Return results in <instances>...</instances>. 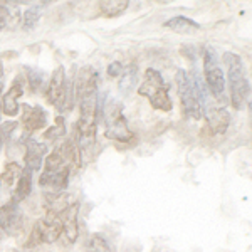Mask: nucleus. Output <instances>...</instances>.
<instances>
[{
	"label": "nucleus",
	"instance_id": "6e6552de",
	"mask_svg": "<svg viewBox=\"0 0 252 252\" xmlns=\"http://www.w3.org/2000/svg\"><path fill=\"white\" fill-rule=\"evenodd\" d=\"M24 94V88L20 79H15L12 83V86L9 91L5 93L3 96H0V111H3L5 115L9 116H15L19 111V103L17 99Z\"/></svg>",
	"mask_w": 252,
	"mask_h": 252
},
{
	"label": "nucleus",
	"instance_id": "6ab92c4d",
	"mask_svg": "<svg viewBox=\"0 0 252 252\" xmlns=\"http://www.w3.org/2000/svg\"><path fill=\"white\" fill-rule=\"evenodd\" d=\"M31 190H32V172L24 170L20 178L17 180V187H15V190H14V202L19 204V202L26 200L31 195Z\"/></svg>",
	"mask_w": 252,
	"mask_h": 252
},
{
	"label": "nucleus",
	"instance_id": "f03ea898",
	"mask_svg": "<svg viewBox=\"0 0 252 252\" xmlns=\"http://www.w3.org/2000/svg\"><path fill=\"white\" fill-rule=\"evenodd\" d=\"M175 81H177L178 96L182 99L185 115H189L193 120H202L204 104H202L200 97L197 94V89H195L193 76L187 74V71H184V69H178L177 74H175Z\"/></svg>",
	"mask_w": 252,
	"mask_h": 252
},
{
	"label": "nucleus",
	"instance_id": "a211bd4d",
	"mask_svg": "<svg viewBox=\"0 0 252 252\" xmlns=\"http://www.w3.org/2000/svg\"><path fill=\"white\" fill-rule=\"evenodd\" d=\"M136 81H138V67L135 64H129L123 69L121 72V79L118 83V88L123 94H129V93L135 89L136 86Z\"/></svg>",
	"mask_w": 252,
	"mask_h": 252
},
{
	"label": "nucleus",
	"instance_id": "9b49d317",
	"mask_svg": "<svg viewBox=\"0 0 252 252\" xmlns=\"http://www.w3.org/2000/svg\"><path fill=\"white\" fill-rule=\"evenodd\" d=\"M69 173H71L69 166H64L58 172H44L39 178V184L40 187H51L54 193H59L69 184Z\"/></svg>",
	"mask_w": 252,
	"mask_h": 252
},
{
	"label": "nucleus",
	"instance_id": "39448f33",
	"mask_svg": "<svg viewBox=\"0 0 252 252\" xmlns=\"http://www.w3.org/2000/svg\"><path fill=\"white\" fill-rule=\"evenodd\" d=\"M74 83V91H76V99H86V97L96 96L97 93V72L93 67H83L76 76Z\"/></svg>",
	"mask_w": 252,
	"mask_h": 252
},
{
	"label": "nucleus",
	"instance_id": "5701e85b",
	"mask_svg": "<svg viewBox=\"0 0 252 252\" xmlns=\"http://www.w3.org/2000/svg\"><path fill=\"white\" fill-rule=\"evenodd\" d=\"M22 172H24L22 166L19 163H15V161H10V163H7V166L3 168V173H2V177H0V180H2L7 187H10L19 180ZM2 182H0V184H2Z\"/></svg>",
	"mask_w": 252,
	"mask_h": 252
},
{
	"label": "nucleus",
	"instance_id": "2eb2a0df",
	"mask_svg": "<svg viewBox=\"0 0 252 252\" xmlns=\"http://www.w3.org/2000/svg\"><path fill=\"white\" fill-rule=\"evenodd\" d=\"M59 152L64 158V163L69 165V170H71V166L74 170L79 168L81 166V148H79L78 141H76V136L72 138V140L64 141V143L61 145Z\"/></svg>",
	"mask_w": 252,
	"mask_h": 252
},
{
	"label": "nucleus",
	"instance_id": "b1692460",
	"mask_svg": "<svg viewBox=\"0 0 252 252\" xmlns=\"http://www.w3.org/2000/svg\"><path fill=\"white\" fill-rule=\"evenodd\" d=\"M66 163H64V158L61 155L59 148H56L51 155H47L46 158V170L44 172H58V170L64 168Z\"/></svg>",
	"mask_w": 252,
	"mask_h": 252
},
{
	"label": "nucleus",
	"instance_id": "473e14b6",
	"mask_svg": "<svg viewBox=\"0 0 252 252\" xmlns=\"http://www.w3.org/2000/svg\"><path fill=\"white\" fill-rule=\"evenodd\" d=\"M0 239H2V230H0Z\"/></svg>",
	"mask_w": 252,
	"mask_h": 252
},
{
	"label": "nucleus",
	"instance_id": "c756f323",
	"mask_svg": "<svg viewBox=\"0 0 252 252\" xmlns=\"http://www.w3.org/2000/svg\"><path fill=\"white\" fill-rule=\"evenodd\" d=\"M123 69H125V66L120 63V61H113V63L108 66V76L109 78H118V76H121Z\"/></svg>",
	"mask_w": 252,
	"mask_h": 252
},
{
	"label": "nucleus",
	"instance_id": "9d476101",
	"mask_svg": "<svg viewBox=\"0 0 252 252\" xmlns=\"http://www.w3.org/2000/svg\"><path fill=\"white\" fill-rule=\"evenodd\" d=\"M46 123H47V115L40 106H34V108H29L26 104L24 106V116H22V126L26 129V133L35 131V129H40V128H46Z\"/></svg>",
	"mask_w": 252,
	"mask_h": 252
},
{
	"label": "nucleus",
	"instance_id": "1a4fd4ad",
	"mask_svg": "<svg viewBox=\"0 0 252 252\" xmlns=\"http://www.w3.org/2000/svg\"><path fill=\"white\" fill-rule=\"evenodd\" d=\"M232 116L225 108H214L207 111V125L214 135H223L230 126Z\"/></svg>",
	"mask_w": 252,
	"mask_h": 252
},
{
	"label": "nucleus",
	"instance_id": "4be33fe9",
	"mask_svg": "<svg viewBox=\"0 0 252 252\" xmlns=\"http://www.w3.org/2000/svg\"><path fill=\"white\" fill-rule=\"evenodd\" d=\"M44 12V5H32L26 12H24V19H22V29L24 31H31L35 27V24L39 22L40 15Z\"/></svg>",
	"mask_w": 252,
	"mask_h": 252
},
{
	"label": "nucleus",
	"instance_id": "7ed1b4c3",
	"mask_svg": "<svg viewBox=\"0 0 252 252\" xmlns=\"http://www.w3.org/2000/svg\"><path fill=\"white\" fill-rule=\"evenodd\" d=\"M103 116H106V131H104L106 138L120 141V143H128L135 140V135L128 128V121L121 113V104L109 103L108 108L103 111Z\"/></svg>",
	"mask_w": 252,
	"mask_h": 252
},
{
	"label": "nucleus",
	"instance_id": "393cba45",
	"mask_svg": "<svg viewBox=\"0 0 252 252\" xmlns=\"http://www.w3.org/2000/svg\"><path fill=\"white\" fill-rule=\"evenodd\" d=\"M88 251L89 252H109V246L106 239L101 234H93L88 241Z\"/></svg>",
	"mask_w": 252,
	"mask_h": 252
},
{
	"label": "nucleus",
	"instance_id": "423d86ee",
	"mask_svg": "<svg viewBox=\"0 0 252 252\" xmlns=\"http://www.w3.org/2000/svg\"><path fill=\"white\" fill-rule=\"evenodd\" d=\"M0 229L9 235L17 234L22 229V212L17 202L12 200L0 207Z\"/></svg>",
	"mask_w": 252,
	"mask_h": 252
},
{
	"label": "nucleus",
	"instance_id": "cd10ccee",
	"mask_svg": "<svg viewBox=\"0 0 252 252\" xmlns=\"http://www.w3.org/2000/svg\"><path fill=\"white\" fill-rule=\"evenodd\" d=\"M204 66L205 69L219 66V56H217V52H215V49L210 46H207L204 49Z\"/></svg>",
	"mask_w": 252,
	"mask_h": 252
},
{
	"label": "nucleus",
	"instance_id": "2f4dec72",
	"mask_svg": "<svg viewBox=\"0 0 252 252\" xmlns=\"http://www.w3.org/2000/svg\"><path fill=\"white\" fill-rule=\"evenodd\" d=\"M3 79H5V72H3V66L0 64V88H2V84H3Z\"/></svg>",
	"mask_w": 252,
	"mask_h": 252
},
{
	"label": "nucleus",
	"instance_id": "20e7f679",
	"mask_svg": "<svg viewBox=\"0 0 252 252\" xmlns=\"http://www.w3.org/2000/svg\"><path fill=\"white\" fill-rule=\"evenodd\" d=\"M35 230H37L40 242H46V244L56 242L59 239V235L63 234V222H61L59 214L47 209V214L35 225Z\"/></svg>",
	"mask_w": 252,
	"mask_h": 252
},
{
	"label": "nucleus",
	"instance_id": "a878e982",
	"mask_svg": "<svg viewBox=\"0 0 252 252\" xmlns=\"http://www.w3.org/2000/svg\"><path fill=\"white\" fill-rule=\"evenodd\" d=\"M66 135V125H64V118L59 116L56 118V126L49 128L46 133H44V138L46 140H58V138Z\"/></svg>",
	"mask_w": 252,
	"mask_h": 252
},
{
	"label": "nucleus",
	"instance_id": "0eeeda50",
	"mask_svg": "<svg viewBox=\"0 0 252 252\" xmlns=\"http://www.w3.org/2000/svg\"><path fill=\"white\" fill-rule=\"evenodd\" d=\"M64 89H66V74H64V67L59 66L54 71L52 78L49 79L47 88H46V97L52 106L61 109L63 97H64Z\"/></svg>",
	"mask_w": 252,
	"mask_h": 252
},
{
	"label": "nucleus",
	"instance_id": "f8f14e48",
	"mask_svg": "<svg viewBox=\"0 0 252 252\" xmlns=\"http://www.w3.org/2000/svg\"><path fill=\"white\" fill-rule=\"evenodd\" d=\"M26 157H24V161H26V170L29 172H35V170L40 168L44 160V155L47 152V146L44 143H39L35 140H29L26 143Z\"/></svg>",
	"mask_w": 252,
	"mask_h": 252
},
{
	"label": "nucleus",
	"instance_id": "7c9ffc66",
	"mask_svg": "<svg viewBox=\"0 0 252 252\" xmlns=\"http://www.w3.org/2000/svg\"><path fill=\"white\" fill-rule=\"evenodd\" d=\"M14 19L10 15L9 9H7L5 5H0V29H3V27L7 26V22H10V20Z\"/></svg>",
	"mask_w": 252,
	"mask_h": 252
},
{
	"label": "nucleus",
	"instance_id": "bb28decb",
	"mask_svg": "<svg viewBox=\"0 0 252 252\" xmlns=\"http://www.w3.org/2000/svg\"><path fill=\"white\" fill-rule=\"evenodd\" d=\"M27 79H29L32 91H39V88H42V84H44V76L37 69L27 67Z\"/></svg>",
	"mask_w": 252,
	"mask_h": 252
},
{
	"label": "nucleus",
	"instance_id": "ddd939ff",
	"mask_svg": "<svg viewBox=\"0 0 252 252\" xmlns=\"http://www.w3.org/2000/svg\"><path fill=\"white\" fill-rule=\"evenodd\" d=\"M61 222H63V232L66 234L69 242H76L78 241V205L72 204L67 209H64L59 214Z\"/></svg>",
	"mask_w": 252,
	"mask_h": 252
},
{
	"label": "nucleus",
	"instance_id": "dca6fc26",
	"mask_svg": "<svg viewBox=\"0 0 252 252\" xmlns=\"http://www.w3.org/2000/svg\"><path fill=\"white\" fill-rule=\"evenodd\" d=\"M205 81L207 88L215 97H222L223 89H225V76H223L220 67H210L205 69Z\"/></svg>",
	"mask_w": 252,
	"mask_h": 252
},
{
	"label": "nucleus",
	"instance_id": "aec40b11",
	"mask_svg": "<svg viewBox=\"0 0 252 252\" xmlns=\"http://www.w3.org/2000/svg\"><path fill=\"white\" fill-rule=\"evenodd\" d=\"M128 0H104L99 2V10L104 17H118L128 9Z\"/></svg>",
	"mask_w": 252,
	"mask_h": 252
},
{
	"label": "nucleus",
	"instance_id": "c85d7f7f",
	"mask_svg": "<svg viewBox=\"0 0 252 252\" xmlns=\"http://www.w3.org/2000/svg\"><path fill=\"white\" fill-rule=\"evenodd\" d=\"M15 128H17L15 121H5V123L0 125V140H2V143H5V141L9 140L12 136V133L15 131Z\"/></svg>",
	"mask_w": 252,
	"mask_h": 252
},
{
	"label": "nucleus",
	"instance_id": "412c9836",
	"mask_svg": "<svg viewBox=\"0 0 252 252\" xmlns=\"http://www.w3.org/2000/svg\"><path fill=\"white\" fill-rule=\"evenodd\" d=\"M150 104H152V106L155 108V109H158V111H165V113L172 111L173 103H172V99H170L168 88L165 86V88L158 89L155 94L150 97Z\"/></svg>",
	"mask_w": 252,
	"mask_h": 252
},
{
	"label": "nucleus",
	"instance_id": "f257e3e1",
	"mask_svg": "<svg viewBox=\"0 0 252 252\" xmlns=\"http://www.w3.org/2000/svg\"><path fill=\"white\" fill-rule=\"evenodd\" d=\"M222 61L225 63L227 74H229L230 103H232L234 108L242 109L251 99V86L246 78L242 58L239 54H235V52H225L222 56Z\"/></svg>",
	"mask_w": 252,
	"mask_h": 252
},
{
	"label": "nucleus",
	"instance_id": "72a5a7b5",
	"mask_svg": "<svg viewBox=\"0 0 252 252\" xmlns=\"http://www.w3.org/2000/svg\"><path fill=\"white\" fill-rule=\"evenodd\" d=\"M0 146H2V140H0Z\"/></svg>",
	"mask_w": 252,
	"mask_h": 252
},
{
	"label": "nucleus",
	"instance_id": "4468645a",
	"mask_svg": "<svg viewBox=\"0 0 252 252\" xmlns=\"http://www.w3.org/2000/svg\"><path fill=\"white\" fill-rule=\"evenodd\" d=\"M165 86H166L165 79L160 72L155 71V69H146V79H145V83L138 88V93H140L141 96H146L150 99V97L155 94L158 89H161Z\"/></svg>",
	"mask_w": 252,
	"mask_h": 252
},
{
	"label": "nucleus",
	"instance_id": "f3484780",
	"mask_svg": "<svg viewBox=\"0 0 252 252\" xmlns=\"http://www.w3.org/2000/svg\"><path fill=\"white\" fill-rule=\"evenodd\" d=\"M163 27L173 32H178V34H192V32L200 29V24H197L195 20L189 17H184V15H178V17L166 20L163 24Z\"/></svg>",
	"mask_w": 252,
	"mask_h": 252
}]
</instances>
